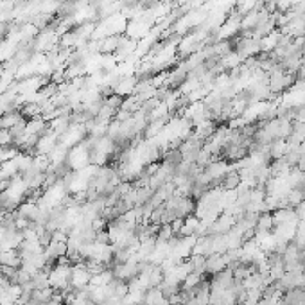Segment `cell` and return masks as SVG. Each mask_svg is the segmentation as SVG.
I'll list each match as a JSON object with an SVG mask.
<instances>
[{
    "label": "cell",
    "instance_id": "2",
    "mask_svg": "<svg viewBox=\"0 0 305 305\" xmlns=\"http://www.w3.org/2000/svg\"><path fill=\"white\" fill-rule=\"evenodd\" d=\"M90 280H92V275L88 273L85 262H77V264L72 266V275H70V288H74L76 291H81V289L88 288Z\"/></svg>",
    "mask_w": 305,
    "mask_h": 305
},
{
    "label": "cell",
    "instance_id": "4",
    "mask_svg": "<svg viewBox=\"0 0 305 305\" xmlns=\"http://www.w3.org/2000/svg\"><path fill=\"white\" fill-rule=\"evenodd\" d=\"M115 280V276H113V271L112 270H104L102 273L99 275H94L92 276V280H90V286H94V288H101V286H108V284H112Z\"/></svg>",
    "mask_w": 305,
    "mask_h": 305
},
{
    "label": "cell",
    "instance_id": "5",
    "mask_svg": "<svg viewBox=\"0 0 305 305\" xmlns=\"http://www.w3.org/2000/svg\"><path fill=\"white\" fill-rule=\"evenodd\" d=\"M85 266H86V270H88V273L92 276L99 275V273H102V271L106 270V266L102 264V262H97L94 258H86V260H85Z\"/></svg>",
    "mask_w": 305,
    "mask_h": 305
},
{
    "label": "cell",
    "instance_id": "3",
    "mask_svg": "<svg viewBox=\"0 0 305 305\" xmlns=\"http://www.w3.org/2000/svg\"><path fill=\"white\" fill-rule=\"evenodd\" d=\"M0 266H11L18 268L22 266V257L18 250H7V252H0Z\"/></svg>",
    "mask_w": 305,
    "mask_h": 305
},
{
    "label": "cell",
    "instance_id": "6",
    "mask_svg": "<svg viewBox=\"0 0 305 305\" xmlns=\"http://www.w3.org/2000/svg\"><path fill=\"white\" fill-rule=\"evenodd\" d=\"M15 142V138H13L11 131L9 129H0V147H9Z\"/></svg>",
    "mask_w": 305,
    "mask_h": 305
},
{
    "label": "cell",
    "instance_id": "1",
    "mask_svg": "<svg viewBox=\"0 0 305 305\" xmlns=\"http://www.w3.org/2000/svg\"><path fill=\"white\" fill-rule=\"evenodd\" d=\"M72 264H56L49 271V286L54 291H68L70 288Z\"/></svg>",
    "mask_w": 305,
    "mask_h": 305
},
{
    "label": "cell",
    "instance_id": "7",
    "mask_svg": "<svg viewBox=\"0 0 305 305\" xmlns=\"http://www.w3.org/2000/svg\"><path fill=\"white\" fill-rule=\"evenodd\" d=\"M6 234H7V228L4 226V224H0V244H2L4 239H6Z\"/></svg>",
    "mask_w": 305,
    "mask_h": 305
},
{
    "label": "cell",
    "instance_id": "8",
    "mask_svg": "<svg viewBox=\"0 0 305 305\" xmlns=\"http://www.w3.org/2000/svg\"><path fill=\"white\" fill-rule=\"evenodd\" d=\"M0 305H2V304H0Z\"/></svg>",
    "mask_w": 305,
    "mask_h": 305
}]
</instances>
